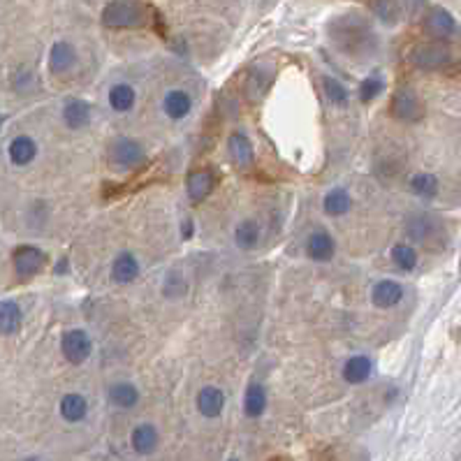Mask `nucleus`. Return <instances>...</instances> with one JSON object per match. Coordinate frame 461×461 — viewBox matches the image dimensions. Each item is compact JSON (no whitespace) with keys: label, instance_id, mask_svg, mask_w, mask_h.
Returning a JSON list of instances; mask_svg holds the SVG:
<instances>
[{"label":"nucleus","instance_id":"nucleus-1","mask_svg":"<svg viewBox=\"0 0 461 461\" xmlns=\"http://www.w3.org/2000/svg\"><path fill=\"white\" fill-rule=\"evenodd\" d=\"M334 44L348 56H367L376 49V33L364 21L360 14H346V17L334 19L329 26Z\"/></svg>","mask_w":461,"mask_h":461},{"label":"nucleus","instance_id":"nucleus-2","mask_svg":"<svg viewBox=\"0 0 461 461\" xmlns=\"http://www.w3.org/2000/svg\"><path fill=\"white\" fill-rule=\"evenodd\" d=\"M149 19V7L141 0H111L102 10L107 28H139Z\"/></svg>","mask_w":461,"mask_h":461},{"label":"nucleus","instance_id":"nucleus-3","mask_svg":"<svg viewBox=\"0 0 461 461\" xmlns=\"http://www.w3.org/2000/svg\"><path fill=\"white\" fill-rule=\"evenodd\" d=\"M410 63L424 72H438V70H445L452 63L450 49L441 42H422L417 44L415 49L410 51Z\"/></svg>","mask_w":461,"mask_h":461},{"label":"nucleus","instance_id":"nucleus-4","mask_svg":"<svg viewBox=\"0 0 461 461\" xmlns=\"http://www.w3.org/2000/svg\"><path fill=\"white\" fill-rule=\"evenodd\" d=\"M146 153L141 149L139 141L130 137H118L109 149V163L121 167V170H137L139 165H144Z\"/></svg>","mask_w":461,"mask_h":461},{"label":"nucleus","instance_id":"nucleus-5","mask_svg":"<svg viewBox=\"0 0 461 461\" xmlns=\"http://www.w3.org/2000/svg\"><path fill=\"white\" fill-rule=\"evenodd\" d=\"M93 343L91 336L84 329H70L61 339V353L65 355L70 364H84L91 357Z\"/></svg>","mask_w":461,"mask_h":461},{"label":"nucleus","instance_id":"nucleus-6","mask_svg":"<svg viewBox=\"0 0 461 461\" xmlns=\"http://www.w3.org/2000/svg\"><path fill=\"white\" fill-rule=\"evenodd\" d=\"M424 33L438 42H448L450 37L457 35V21L443 7H431L424 17Z\"/></svg>","mask_w":461,"mask_h":461},{"label":"nucleus","instance_id":"nucleus-7","mask_svg":"<svg viewBox=\"0 0 461 461\" xmlns=\"http://www.w3.org/2000/svg\"><path fill=\"white\" fill-rule=\"evenodd\" d=\"M392 114L399 118V121H419L424 114V105L422 100L417 98V93L412 89H399L392 95Z\"/></svg>","mask_w":461,"mask_h":461},{"label":"nucleus","instance_id":"nucleus-8","mask_svg":"<svg viewBox=\"0 0 461 461\" xmlns=\"http://www.w3.org/2000/svg\"><path fill=\"white\" fill-rule=\"evenodd\" d=\"M44 267V253L35 246H21L14 251V272L19 278H33L42 272Z\"/></svg>","mask_w":461,"mask_h":461},{"label":"nucleus","instance_id":"nucleus-9","mask_svg":"<svg viewBox=\"0 0 461 461\" xmlns=\"http://www.w3.org/2000/svg\"><path fill=\"white\" fill-rule=\"evenodd\" d=\"M213 186H216V177H213L211 170H193L186 179L188 197H190V202H195V204L206 200L213 190Z\"/></svg>","mask_w":461,"mask_h":461},{"label":"nucleus","instance_id":"nucleus-10","mask_svg":"<svg viewBox=\"0 0 461 461\" xmlns=\"http://www.w3.org/2000/svg\"><path fill=\"white\" fill-rule=\"evenodd\" d=\"M336 253V244H334L331 234L324 232V229H317L306 241V255L313 262H329Z\"/></svg>","mask_w":461,"mask_h":461},{"label":"nucleus","instance_id":"nucleus-11","mask_svg":"<svg viewBox=\"0 0 461 461\" xmlns=\"http://www.w3.org/2000/svg\"><path fill=\"white\" fill-rule=\"evenodd\" d=\"M403 299V288L396 281H389V278H383L373 285L371 290V301L378 308H392Z\"/></svg>","mask_w":461,"mask_h":461},{"label":"nucleus","instance_id":"nucleus-12","mask_svg":"<svg viewBox=\"0 0 461 461\" xmlns=\"http://www.w3.org/2000/svg\"><path fill=\"white\" fill-rule=\"evenodd\" d=\"M77 51L70 42H56L49 53V68L53 75H65L75 68Z\"/></svg>","mask_w":461,"mask_h":461},{"label":"nucleus","instance_id":"nucleus-13","mask_svg":"<svg viewBox=\"0 0 461 461\" xmlns=\"http://www.w3.org/2000/svg\"><path fill=\"white\" fill-rule=\"evenodd\" d=\"M272 65H255L251 70L248 77H246V95H248V100L258 102L265 95L267 86L272 84Z\"/></svg>","mask_w":461,"mask_h":461},{"label":"nucleus","instance_id":"nucleus-14","mask_svg":"<svg viewBox=\"0 0 461 461\" xmlns=\"http://www.w3.org/2000/svg\"><path fill=\"white\" fill-rule=\"evenodd\" d=\"M222 408H225V394H222V389L206 385L202 392L197 394V410H200L204 417H218Z\"/></svg>","mask_w":461,"mask_h":461},{"label":"nucleus","instance_id":"nucleus-15","mask_svg":"<svg viewBox=\"0 0 461 461\" xmlns=\"http://www.w3.org/2000/svg\"><path fill=\"white\" fill-rule=\"evenodd\" d=\"M371 371H373L371 357L355 355V357H351V360L346 362L343 378H346V383H351V385H362V383H367V380H369Z\"/></svg>","mask_w":461,"mask_h":461},{"label":"nucleus","instance_id":"nucleus-16","mask_svg":"<svg viewBox=\"0 0 461 461\" xmlns=\"http://www.w3.org/2000/svg\"><path fill=\"white\" fill-rule=\"evenodd\" d=\"M63 121L70 130H82L91 123V107L84 100H70L63 109Z\"/></svg>","mask_w":461,"mask_h":461},{"label":"nucleus","instance_id":"nucleus-17","mask_svg":"<svg viewBox=\"0 0 461 461\" xmlns=\"http://www.w3.org/2000/svg\"><path fill=\"white\" fill-rule=\"evenodd\" d=\"M137 276H139V262L132 253H121V255L114 260V265H111V278H114L116 283H121V285L132 283Z\"/></svg>","mask_w":461,"mask_h":461},{"label":"nucleus","instance_id":"nucleus-18","mask_svg":"<svg viewBox=\"0 0 461 461\" xmlns=\"http://www.w3.org/2000/svg\"><path fill=\"white\" fill-rule=\"evenodd\" d=\"M227 149L232 160L239 167H251L253 165V144L248 139V134L244 132H232L227 139Z\"/></svg>","mask_w":461,"mask_h":461},{"label":"nucleus","instance_id":"nucleus-19","mask_svg":"<svg viewBox=\"0 0 461 461\" xmlns=\"http://www.w3.org/2000/svg\"><path fill=\"white\" fill-rule=\"evenodd\" d=\"M35 156H37V146H35V141L26 137V134H21V137H14L12 139V144H10V160L12 165H17V167H26L35 160Z\"/></svg>","mask_w":461,"mask_h":461},{"label":"nucleus","instance_id":"nucleus-20","mask_svg":"<svg viewBox=\"0 0 461 461\" xmlns=\"http://www.w3.org/2000/svg\"><path fill=\"white\" fill-rule=\"evenodd\" d=\"M190 107H193V100H190V95L186 91H170L165 95L163 100V109L165 114L174 118V121H179V118H184L190 114Z\"/></svg>","mask_w":461,"mask_h":461},{"label":"nucleus","instance_id":"nucleus-21","mask_svg":"<svg viewBox=\"0 0 461 461\" xmlns=\"http://www.w3.org/2000/svg\"><path fill=\"white\" fill-rule=\"evenodd\" d=\"M86 412H89V403H86V399L82 394H65V396H63L61 415H63L65 422H70V424L82 422V419L86 417Z\"/></svg>","mask_w":461,"mask_h":461},{"label":"nucleus","instance_id":"nucleus-22","mask_svg":"<svg viewBox=\"0 0 461 461\" xmlns=\"http://www.w3.org/2000/svg\"><path fill=\"white\" fill-rule=\"evenodd\" d=\"M109 401H111V406L128 410L132 406H137L139 392L132 383H116L109 387Z\"/></svg>","mask_w":461,"mask_h":461},{"label":"nucleus","instance_id":"nucleus-23","mask_svg":"<svg viewBox=\"0 0 461 461\" xmlns=\"http://www.w3.org/2000/svg\"><path fill=\"white\" fill-rule=\"evenodd\" d=\"M436 229H438V225H434V218H429L427 213H417V216H412L408 222L410 239L417 241V244H424V246H429Z\"/></svg>","mask_w":461,"mask_h":461},{"label":"nucleus","instance_id":"nucleus-24","mask_svg":"<svg viewBox=\"0 0 461 461\" xmlns=\"http://www.w3.org/2000/svg\"><path fill=\"white\" fill-rule=\"evenodd\" d=\"M322 206H324V213H327V216L336 218V216H343V213L351 211L353 200H351V195H348L346 188H334L324 195Z\"/></svg>","mask_w":461,"mask_h":461},{"label":"nucleus","instance_id":"nucleus-25","mask_svg":"<svg viewBox=\"0 0 461 461\" xmlns=\"http://www.w3.org/2000/svg\"><path fill=\"white\" fill-rule=\"evenodd\" d=\"M132 450L139 455H151L158 448V431L153 424H139L132 431Z\"/></svg>","mask_w":461,"mask_h":461},{"label":"nucleus","instance_id":"nucleus-26","mask_svg":"<svg viewBox=\"0 0 461 461\" xmlns=\"http://www.w3.org/2000/svg\"><path fill=\"white\" fill-rule=\"evenodd\" d=\"M265 408H267V392H265V387L258 385V383L248 385V389H246V396H244L246 415H248V417H260L262 412H265Z\"/></svg>","mask_w":461,"mask_h":461},{"label":"nucleus","instance_id":"nucleus-27","mask_svg":"<svg viewBox=\"0 0 461 461\" xmlns=\"http://www.w3.org/2000/svg\"><path fill=\"white\" fill-rule=\"evenodd\" d=\"M21 329V308L14 301H0V334H17Z\"/></svg>","mask_w":461,"mask_h":461},{"label":"nucleus","instance_id":"nucleus-28","mask_svg":"<svg viewBox=\"0 0 461 461\" xmlns=\"http://www.w3.org/2000/svg\"><path fill=\"white\" fill-rule=\"evenodd\" d=\"M234 241L239 248H255L260 241V225L255 220H244L234 229Z\"/></svg>","mask_w":461,"mask_h":461},{"label":"nucleus","instance_id":"nucleus-29","mask_svg":"<svg viewBox=\"0 0 461 461\" xmlns=\"http://www.w3.org/2000/svg\"><path fill=\"white\" fill-rule=\"evenodd\" d=\"M438 179L434 177V174L429 172H422V174H415V177L410 179V190L415 193L417 197H422V200H431L438 193Z\"/></svg>","mask_w":461,"mask_h":461},{"label":"nucleus","instance_id":"nucleus-30","mask_svg":"<svg viewBox=\"0 0 461 461\" xmlns=\"http://www.w3.org/2000/svg\"><path fill=\"white\" fill-rule=\"evenodd\" d=\"M109 105L114 111H130L134 107V91L128 84H116L109 91Z\"/></svg>","mask_w":461,"mask_h":461},{"label":"nucleus","instance_id":"nucleus-31","mask_svg":"<svg viewBox=\"0 0 461 461\" xmlns=\"http://www.w3.org/2000/svg\"><path fill=\"white\" fill-rule=\"evenodd\" d=\"M392 260L403 272H412L417 267V251L410 244H396L392 248Z\"/></svg>","mask_w":461,"mask_h":461},{"label":"nucleus","instance_id":"nucleus-32","mask_svg":"<svg viewBox=\"0 0 461 461\" xmlns=\"http://www.w3.org/2000/svg\"><path fill=\"white\" fill-rule=\"evenodd\" d=\"M373 12H376V17L383 23H396L401 14V5L399 0H376L373 3Z\"/></svg>","mask_w":461,"mask_h":461},{"label":"nucleus","instance_id":"nucleus-33","mask_svg":"<svg viewBox=\"0 0 461 461\" xmlns=\"http://www.w3.org/2000/svg\"><path fill=\"white\" fill-rule=\"evenodd\" d=\"M383 91H385V82H383V77L376 72V75L367 77L360 84V100L362 102H371V100H376Z\"/></svg>","mask_w":461,"mask_h":461},{"label":"nucleus","instance_id":"nucleus-34","mask_svg":"<svg viewBox=\"0 0 461 461\" xmlns=\"http://www.w3.org/2000/svg\"><path fill=\"white\" fill-rule=\"evenodd\" d=\"M322 86H324V93H327V98L334 102V105H339V107H346L348 105V91H346V86L336 82V79H331V77H324L322 79Z\"/></svg>","mask_w":461,"mask_h":461},{"label":"nucleus","instance_id":"nucleus-35","mask_svg":"<svg viewBox=\"0 0 461 461\" xmlns=\"http://www.w3.org/2000/svg\"><path fill=\"white\" fill-rule=\"evenodd\" d=\"M399 5H403L410 14H417L427 5V0H399Z\"/></svg>","mask_w":461,"mask_h":461},{"label":"nucleus","instance_id":"nucleus-36","mask_svg":"<svg viewBox=\"0 0 461 461\" xmlns=\"http://www.w3.org/2000/svg\"><path fill=\"white\" fill-rule=\"evenodd\" d=\"M190 234H193V222L186 220V222H184V239H188Z\"/></svg>","mask_w":461,"mask_h":461}]
</instances>
